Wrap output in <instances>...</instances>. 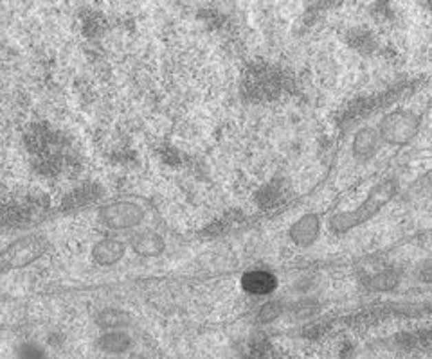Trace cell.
<instances>
[{
    "instance_id": "6da1fadb",
    "label": "cell",
    "mask_w": 432,
    "mask_h": 359,
    "mask_svg": "<svg viewBox=\"0 0 432 359\" xmlns=\"http://www.w3.org/2000/svg\"><path fill=\"white\" fill-rule=\"evenodd\" d=\"M396 192H398V182L395 178H384L382 182L371 187V191L367 192V196L360 205L332 216L328 221V229L334 233H346L367 223L396 196Z\"/></svg>"
},
{
    "instance_id": "7a4b0ae2",
    "label": "cell",
    "mask_w": 432,
    "mask_h": 359,
    "mask_svg": "<svg viewBox=\"0 0 432 359\" xmlns=\"http://www.w3.org/2000/svg\"><path fill=\"white\" fill-rule=\"evenodd\" d=\"M420 126L422 119L418 113L402 108L382 117L376 126V133L380 137L382 144L405 146L418 135Z\"/></svg>"
},
{
    "instance_id": "3957f363",
    "label": "cell",
    "mask_w": 432,
    "mask_h": 359,
    "mask_svg": "<svg viewBox=\"0 0 432 359\" xmlns=\"http://www.w3.org/2000/svg\"><path fill=\"white\" fill-rule=\"evenodd\" d=\"M47 239L42 235H24L17 239L14 243L6 248L0 253V264L6 270H17V268H25L33 264L47 250Z\"/></svg>"
},
{
    "instance_id": "277c9868",
    "label": "cell",
    "mask_w": 432,
    "mask_h": 359,
    "mask_svg": "<svg viewBox=\"0 0 432 359\" xmlns=\"http://www.w3.org/2000/svg\"><path fill=\"white\" fill-rule=\"evenodd\" d=\"M99 218L108 229L130 230L144 221V209L133 201H116L99 210Z\"/></svg>"
},
{
    "instance_id": "5b68a950",
    "label": "cell",
    "mask_w": 432,
    "mask_h": 359,
    "mask_svg": "<svg viewBox=\"0 0 432 359\" xmlns=\"http://www.w3.org/2000/svg\"><path fill=\"white\" fill-rule=\"evenodd\" d=\"M321 238V218L314 212L301 216L288 229V239L297 248L314 246Z\"/></svg>"
},
{
    "instance_id": "8992f818",
    "label": "cell",
    "mask_w": 432,
    "mask_h": 359,
    "mask_svg": "<svg viewBox=\"0 0 432 359\" xmlns=\"http://www.w3.org/2000/svg\"><path fill=\"white\" fill-rule=\"evenodd\" d=\"M127 253V244L114 238H105L92 246V259L99 266L118 264Z\"/></svg>"
},
{
    "instance_id": "52a82bcc",
    "label": "cell",
    "mask_w": 432,
    "mask_h": 359,
    "mask_svg": "<svg viewBox=\"0 0 432 359\" xmlns=\"http://www.w3.org/2000/svg\"><path fill=\"white\" fill-rule=\"evenodd\" d=\"M240 284L250 294H270L277 288V279L267 270H250L241 275Z\"/></svg>"
},
{
    "instance_id": "ba28073f",
    "label": "cell",
    "mask_w": 432,
    "mask_h": 359,
    "mask_svg": "<svg viewBox=\"0 0 432 359\" xmlns=\"http://www.w3.org/2000/svg\"><path fill=\"white\" fill-rule=\"evenodd\" d=\"M380 137L376 133V128L366 126L358 130L353 137L352 151L358 160H367L375 157L378 148H380Z\"/></svg>"
},
{
    "instance_id": "9c48e42d",
    "label": "cell",
    "mask_w": 432,
    "mask_h": 359,
    "mask_svg": "<svg viewBox=\"0 0 432 359\" xmlns=\"http://www.w3.org/2000/svg\"><path fill=\"white\" fill-rule=\"evenodd\" d=\"M132 250L139 257L151 259V257H159L166 250V239L159 232L153 230H144V232L137 233L132 239Z\"/></svg>"
},
{
    "instance_id": "30bf717a",
    "label": "cell",
    "mask_w": 432,
    "mask_h": 359,
    "mask_svg": "<svg viewBox=\"0 0 432 359\" xmlns=\"http://www.w3.org/2000/svg\"><path fill=\"white\" fill-rule=\"evenodd\" d=\"M96 322L103 329H121L130 323V316L119 309H105L103 313H99V316L96 318Z\"/></svg>"
},
{
    "instance_id": "8fae6325",
    "label": "cell",
    "mask_w": 432,
    "mask_h": 359,
    "mask_svg": "<svg viewBox=\"0 0 432 359\" xmlns=\"http://www.w3.org/2000/svg\"><path fill=\"white\" fill-rule=\"evenodd\" d=\"M132 345V340L125 334V332H108L105 334L101 340H99V347L108 352H122V350H127L128 347Z\"/></svg>"
}]
</instances>
